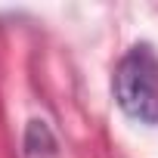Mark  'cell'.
<instances>
[{"mask_svg": "<svg viewBox=\"0 0 158 158\" xmlns=\"http://www.w3.org/2000/svg\"><path fill=\"white\" fill-rule=\"evenodd\" d=\"M112 90L118 109L149 127H158V62L149 47H133L115 68Z\"/></svg>", "mask_w": 158, "mask_h": 158, "instance_id": "1", "label": "cell"}]
</instances>
